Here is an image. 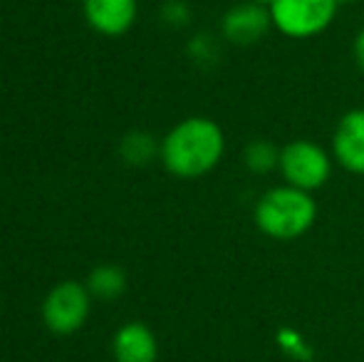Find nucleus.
I'll return each instance as SVG.
<instances>
[{"label": "nucleus", "mask_w": 364, "mask_h": 362, "mask_svg": "<svg viewBox=\"0 0 364 362\" xmlns=\"http://www.w3.org/2000/svg\"><path fill=\"white\" fill-rule=\"evenodd\" d=\"M225 156V132L211 117L193 115L164 134L159 161L176 179H201Z\"/></svg>", "instance_id": "f257e3e1"}, {"label": "nucleus", "mask_w": 364, "mask_h": 362, "mask_svg": "<svg viewBox=\"0 0 364 362\" xmlns=\"http://www.w3.org/2000/svg\"><path fill=\"white\" fill-rule=\"evenodd\" d=\"M315 193L295 188L290 183L265 188L253 206V223L265 238L290 243L310 233L317 221Z\"/></svg>", "instance_id": "f03ea898"}, {"label": "nucleus", "mask_w": 364, "mask_h": 362, "mask_svg": "<svg viewBox=\"0 0 364 362\" xmlns=\"http://www.w3.org/2000/svg\"><path fill=\"white\" fill-rule=\"evenodd\" d=\"M335 166L337 164L332 159V151L315 139L300 137V139H290L280 147L278 174L283 176V183H290L302 191L315 193L325 188L332 179Z\"/></svg>", "instance_id": "7ed1b4c3"}, {"label": "nucleus", "mask_w": 364, "mask_h": 362, "mask_svg": "<svg viewBox=\"0 0 364 362\" xmlns=\"http://www.w3.org/2000/svg\"><path fill=\"white\" fill-rule=\"evenodd\" d=\"M273 30L288 40H312L327 33L337 18V0H273Z\"/></svg>", "instance_id": "20e7f679"}, {"label": "nucleus", "mask_w": 364, "mask_h": 362, "mask_svg": "<svg viewBox=\"0 0 364 362\" xmlns=\"http://www.w3.org/2000/svg\"><path fill=\"white\" fill-rule=\"evenodd\" d=\"M92 293L85 283L63 280L43 300V323L55 335H73L85 328L92 313Z\"/></svg>", "instance_id": "39448f33"}, {"label": "nucleus", "mask_w": 364, "mask_h": 362, "mask_svg": "<svg viewBox=\"0 0 364 362\" xmlns=\"http://www.w3.org/2000/svg\"><path fill=\"white\" fill-rule=\"evenodd\" d=\"M220 40L233 48H253L263 43L273 30L270 10L253 0H235L223 15H220Z\"/></svg>", "instance_id": "423d86ee"}, {"label": "nucleus", "mask_w": 364, "mask_h": 362, "mask_svg": "<svg viewBox=\"0 0 364 362\" xmlns=\"http://www.w3.org/2000/svg\"><path fill=\"white\" fill-rule=\"evenodd\" d=\"M332 159L347 174L364 176V107L347 110L330 137Z\"/></svg>", "instance_id": "0eeeda50"}, {"label": "nucleus", "mask_w": 364, "mask_h": 362, "mask_svg": "<svg viewBox=\"0 0 364 362\" xmlns=\"http://www.w3.org/2000/svg\"><path fill=\"white\" fill-rule=\"evenodd\" d=\"M82 15L95 33L119 38L134 28L139 0H82Z\"/></svg>", "instance_id": "6e6552de"}, {"label": "nucleus", "mask_w": 364, "mask_h": 362, "mask_svg": "<svg viewBox=\"0 0 364 362\" xmlns=\"http://www.w3.org/2000/svg\"><path fill=\"white\" fill-rule=\"evenodd\" d=\"M112 355H114V362H156L159 340L149 325L132 320L114 333Z\"/></svg>", "instance_id": "1a4fd4ad"}, {"label": "nucleus", "mask_w": 364, "mask_h": 362, "mask_svg": "<svg viewBox=\"0 0 364 362\" xmlns=\"http://www.w3.org/2000/svg\"><path fill=\"white\" fill-rule=\"evenodd\" d=\"M87 290L92 293L95 300H102V303H109V300H117L124 295L127 290V273L122 271L119 266H97L92 268L90 275L85 280Z\"/></svg>", "instance_id": "9d476101"}, {"label": "nucleus", "mask_w": 364, "mask_h": 362, "mask_svg": "<svg viewBox=\"0 0 364 362\" xmlns=\"http://www.w3.org/2000/svg\"><path fill=\"white\" fill-rule=\"evenodd\" d=\"M280 147L273 139H250L243 149V166L255 176H268L278 171Z\"/></svg>", "instance_id": "9b49d317"}, {"label": "nucleus", "mask_w": 364, "mask_h": 362, "mask_svg": "<svg viewBox=\"0 0 364 362\" xmlns=\"http://www.w3.org/2000/svg\"><path fill=\"white\" fill-rule=\"evenodd\" d=\"M159 149L161 142L154 139L149 132H129L119 144L122 159L132 166H146L149 161H154V156H159Z\"/></svg>", "instance_id": "f8f14e48"}, {"label": "nucleus", "mask_w": 364, "mask_h": 362, "mask_svg": "<svg viewBox=\"0 0 364 362\" xmlns=\"http://www.w3.org/2000/svg\"><path fill=\"white\" fill-rule=\"evenodd\" d=\"M275 345H278L285 358H290L295 362H310L315 358V350L310 348L305 335L297 333L295 328H280L278 333H275Z\"/></svg>", "instance_id": "ddd939ff"}, {"label": "nucleus", "mask_w": 364, "mask_h": 362, "mask_svg": "<svg viewBox=\"0 0 364 362\" xmlns=\"http://www.w3.org/2000/svg\"><path fill=\"white\" fill-rule=\"evenodd\" d=\"M352 60H355L357 70L364 75V28L355 35V40H352Z\"/></svg>", "instance_id": "4468645a"}, {"label": "nucleus", "mask_w": 364, "mask_h": 362, "mask_svg": "<svg viewBox=\"0 0 364 362\" xmlns=\"http://www.w3.org/2000/svg\"><path fill=\"white\" fill-rule=\"evenodd\" d=\"M253 3L263 5V8H270V5H273V0H253Z\"/></svg>", "instance_id": "2eb2a0df"}, {"label": "nucleus", "mask_w": 364, "mask_h": 362, "mask_svg": "<svg viewBox=\"0 0 364 362\" xmlns=\"http://www.w3.org/2000/svg\"><path fill=\"white\" fill-rule=\"evenodd\" d=\"M337 3H340V8H345V5H355L357 0H337Z\"/></svg>", "instance_id": "dca6fc26"}]
</instances>
